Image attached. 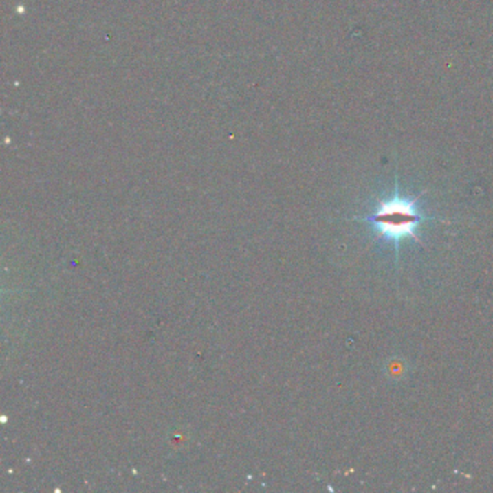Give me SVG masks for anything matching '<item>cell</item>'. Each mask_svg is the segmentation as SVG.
Returning a JSON list of instances; mask_svg holds the SVG:
<instances>
[{"label":"cell","mask_w":493,"mask_h":493,"mask_svg":"<svg viewBox=\"0 0 493 493\" xmlns=\"http://www.w3.org/2000/svg\"><path fill=\"white\" fill-rule=\"evenodd\" d=\"M359 220L368 223L379 237L385 239V241L393 245L398 261L401 243L405 241H411V239L418 243H422L417 230L422 223L427 220H434V217L422 211L418 197L401 193L397 181L393 193L385 197V199L379 200L377 206L371 213Z\"/></svg>","instance_id":"obj_1"}]
</instances>
